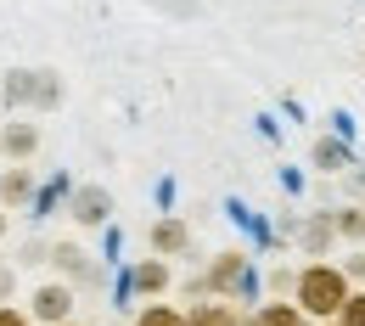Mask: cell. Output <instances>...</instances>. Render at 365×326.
<instances>
[{"label":"cell","mask_w":365,"mask_h":326,"mask_svg":"<svg viewBox=\"0 0 365 326\" xmlns=\"http://www.w3.org/2000/svg\"><path fill=\"white\" fill-rule=\"evenodd\" d=\"M298 253L304 259H326L343 236H337V208H309V214H298Z\"/></svg>","instance_id":"cell-8"},{"label":"cell","mask_w":365,"mask_h":326,"mask_svg":"<svg viewBox=\"0 0 365 326\" xmlns=\"http://www.w3.org/2000/svg\"><path fill=\"white\" fill-rule=\"evenodd\" d=\"M11 265H17V270H40V265H51V236H29V242L11 253Z\"/></svg>","instance_id":"cell-19"},{"label":"cell","mask_w":365,"mask_h":326,"mask_svg":"<svg viewBox=\"0 0 365 326\" xmlns=\"http://www.w3.org/2000/svg\"><path fill=\"white\" fill-rule=\"evenodd\" d=\"M253 253L247 248H225V253H214L197 276L185 281V298H230V304H242V298H253Z\"/></svg>","instance_id":"cell-2"},{"label":"cell","mask_w":365,"mask_h":326,"mask_svg":"<svg viewBox=\"0 0 365 326\" xmlns=\"http://www.w3.org/2000/svg\"><path fill=\"white\" fill-rule=\"evenodd\" d=\"M337 265L349 270V281H354V287H365V248H354V253H349V259H337Z\"/></svg>","instance_id":"cell-23"},{"label":"cell","mask_w":365,"mask_h":326,"mask_svg":"<svg viewBox=\"0 0 365 326\" xmlns=\"http://www.w3.org/2000/svg\"><path fill=\"white\" fill-rule=\"evenodd\" d=\"M315 326H343V321H315Z\"/></svg>","instance_id":"cell-28"},{"label":"cell","mask_w":365,"mask_h":326,"mask_svg":"<svg viewBox=\"0 0 365 326\" xmlns=\"http://www.w3.org/2000/svg\"><path fill=\"white\" fill-rule=\"evenodd\" d=\"M6 236H11V214L0 208V242H6Z\"/></svg>","instance_id":"cell-25"},{"label":"cell","mask_w":365,"mask_h":326,"mask_svg":"<svg viewBox=\"0 0 365 326\" xmlns=\"http://www.w3.org/2000/svg\"><path fill=\"white\" fill-rule=\"evenodd\" d=\"M309 163H315V175L337 180V175L354 163V152H349V141H343V136H315V146H309Z\"/></svg>","instance_id":"cell-12"},{"label":"cell","mask_w":365,"mask_h":326,"mask_svg":"<svg viewBox=\"0 0 365 326\" xmlns=\"http://www.w3.org/2000/svg\"><path fill=\"white\" fill-rule=\"evenodd\" d=\"M34 197H40V180H34L29 163H6V169H0V208H6V214H29Z\"/></svg>","instance_id":"cell-10"},{"label":"cell","mask_w":365,"mask_h":326,"mask_svg":"<svg viewBox=\"0 0 365 326\" xmlns=\"http://www.w3.org/2000/svg\"><path fill=\"white\" fill-rule=\"evenodd\" d=\"M247 315L230 298H191L185 304V326H242Z\"/></svg>","instance_id":"cell-13"},{"label":"cell","mask_w":365,"mask_h":326,"mask_svg":"<svg viewBox=\"0 0 365 326\" xmlns=\"http://www.w3.org/2000/svg\"><path fill=\"white\" fill-rule=\"evenodd\" d=\"M68 220H73L79 231H101V225H113V191L101 186V180L73 186V197H68Z\"/></svg>","instance_id":"cell-7"},{"label":"cell","mask_w":365,"mask_h":326,"mask_svg":"<svg viewBox=\"0 0 365 326\" xmlns=\"http://www.w3.org/2000/svg\"><path fill=\"white\" fill-rule=\"evenodd\" d=\"M242 326H247V321H242Z\"/></svg>","instance_id":"cell-31"},{"label":"cell","mask_w":365,"mask_h":326,"mask_svg":"<svg viewBox=\"0 0 365 326\" xmlns=\"http://www.w3.org/2000/svg\"><path fill=\"white\" fill-rule=\"evenodd\" d=\"M247 326H315V321H309L292 298H264V304L247 315Z\"/></svg>","instance_id":"cell-14"},{"label":"cell","mask_w":365,"mask_h":326,"mask_svg":"<svg viewBox=\"0 0 365 326\" xmlns=\"http://www.w3.org/2000/svg\"><path fill=\"white\" fill-rule=\"evenodd\" d=\"M343 326H365V287H354L349 292V304H343V315H337Z\"/></svg>","instance_id":"cell-21"},{"label":"cell","mask_w":365,"mask_h":326,"mask_svg":"<svg viewBox=\"0 0 365 326\" xmlns=\"http://www.w3.org/2000/svg\"><path fill=\"white\" fill-rule=\"evenodd\" d=\"M51 276H62V281H73L79 292H91V287H101L107 281V270H101V259H91L79 242H51Z\"/></svg>","instance_id":"cell-4"},{"label":"cell","mask_w":365,"mask_h":326,"mask_svg":"<svg viewBox=\"0 0 365 326\" xmlns=\"http://www.w3.org/2000/svg\"><path fill=\"white\" fill-rule=\"evenodd\" d=\"M68 197H73V180H68V175H56L51 186H40V197H34V208H29V214H34V220H51V208H56V203L68 208Z\"/></svg>","instance_id":"cell-17"},{"label":"cell","mask_w":365,"mask_h":326,"mask_svg":"<svg viewBox=\"0 0 365 326\" xmlns=\"http://www.w3.org/2000/svg\"><path fill=\"white\" fill-rule=\"evenodd\" d=\"M0 326H40L29 315V304H0Z\"/></svg>","instance_id":"cell-22"},{"label":"cell","mask_w":365,"mask_h":326,"mask_svg":"<svg viewBox=\"0 0 365 326\" xmlns=\"http://www.w3.org/2000/svg\"><path fill=\"white\" fill-rule=\"evenodd\" d=\"M292 281H298L292 265H270L264 270V298H292Z\"/></svg>","instance_id":"cell-20"},{"label":"cell","mask_w":365,"mask_h":326,"mask_svg":"<svg viewBox=\"0 0 365 326\" xmlns=\"http://www.w3.org/2000/svg\"><path fill=\"white\" fill-rule=\"evenodd\" d=\"M62 326H85V321H79V315H73V321H62Z\"/></svg>","instance_id":"cell-27"},{"label":"cell","mask_w":365,"mask_h":326,"mask_svg":"<svg viewBox=\"0 0 365 326\" xmlns=\"http://www.w3.org/2000/svg\"><path fill=\"white\" fill-rule=\"evenodd\" d=\"M0 113H34V68L0 73Z\"/></svg>","instance_id":"cell-11"},{"label":"cell","mask_w":365,"mask_h":326,"mask_svg":"<svg viewBox=\"0 0 365 326\" xmlns=\"http://www.w3.org/2000/svg\"><path fill=\"white\" fill-rule=\"evenodd\" d=\"M73 310H79V287H73V281H62V276H46L34 292H29V315H34L40 326L73 321Z\"/></svg>","instance_id":"cell-3"},{"label":"cell","mask_w":365,"mask_h":326,"mask_svg":"<svg viewBox=\"0 0 365 326\" xmlns=\"http://www.w3.org/2000/svg\"><path fill=\"white\" fill-rule=\"evenodd\" d=\"M0 124H6V113H0Z\"/></svg>","instance_id":"cell-30"},{"label":"cell","mask_w":365,"mask_h":326,"mask_svg":"<svg viewBox=\"0 0 365 326\" xmlns=\"http://www.w3.org/2000/svg\"><path fill=\"white\" fill-rule=\"evenodd\" d=\"M6 265H11V253H6V242H0V270H6Z\"/></svg>","instance_id":"cell-26"},{"label":"cell","mask_w":365,"mask_h":326,"mask_svg":"<svg viewBox=\"0 0 365 326\" xmlns=\"http://www.w3.org/2000/svg\"><path fill=\"white\" fill-rule=\"evenodd\" d=\"M40 146H46V130L29 113H6V124H0V158L6 163H34Z\"/></svg>","instance_id":"cell-6"},{"label":"cell","mask_w":365,"mask_h":326,"mask_svg":"<svg viewBox=\"0 0 365 326\" xmlns=\"http://www.w3.org/2000/svg\"><path fill=\"white\" fill-rule=\"evenodd\" d=\"M337 236L349 248H365V203H343L337 208Z\"/></svg>","instance_id":"cell-18"},{"label":"cell","mask_w":365,"mask_h":326,"mask_svg":"<svg viewBox=\"0 0 365 326\" xmlns=\"http://www.w3.org/2000/svg\"><path fill=\"white\" fill-rule=\"evenodd\" d=\"M130 326H185V310L180 304H163V298H146Z\"/></svg>","instance_id":"cell-16"},{"label":"cell","mask_w":365,"mask_h":326,"mask_svg":"<svg viewBox=\"0 0 365 326\" xmlns=\"http://www.w3.org/2000/svg\"><path fill=\"white\" fill-rule=\"evenodd\" d=\"M191 225H185L180 214H158L152 225H146V253H163V259H191Z\"/></svg>","instance_id":"cell-9"},{"label":"cell","mask_w":365,"mask_h":326,"mask_svg":"<svg viewBox=\"0 0 365 326\" xmlns=\"http://www.w3.org/2000/svg\"><path fill=\"white\" fill-rule=\"evenodd\" d=\"M11 298H17V265L0 270V304H11Z\"/></svg>","instance_id":"cell-24"},{"label":"cell","mask_w":365,"mask_h":326,"mask_svg":"<svg viewBox=\"0 0 365 326\" xmlns=\"http://www.w3.org/2000/svg\"><path fill=\"white\" fill-rule=\"evenodd\" d=\"M175 287V265L163 259V253H146V259H135L130 270H124V298H163Z\"/></svg>","instance_id":"cell-5"},{"label":"cell","mask_w":365,"mask_h":326,"mask_svg":"<svg viewBox=\"0 0 365 326\" xmlns=\"http://www.w3.org/2000/svg\"><path fill=\"white\" fill-rule=\"evenodd\" d=\"M68 101V79L56 68H34V113H56Z\"/></svg>","instance_id":"cell-15"},{"label":"cell","mask_w":365,"mask_h":326,"mask_svg":"<svg viewBox=\"0 0 365 326\" xmlns=\"http://www.w3.org/2000/svg\"><path fill=\"white\" fill-rule=\"evenodd\" d=\"M349 292H354V281H349L343 265H331V259H309V265H298L292 304H298L309 321H337L343 304H349Z\"/></svg>","instance_id":"cell-1"},{"label":"cell","mask_w":365,"mask_h":326,"mask_svg":"<svg viewBox=\"0 0 365 326\" xmlns=\"http://www.w3.org/2000/svg\"><path fill=\"white\" fill-rule=\"evenodd\" d=\"M360 62H365V46H360Z\"/></svg>","instance_id":"cell-29"}]
</instances>
